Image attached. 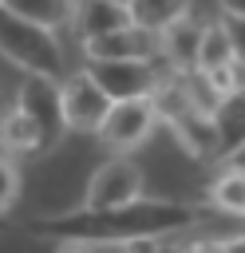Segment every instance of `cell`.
<instances>
[{"label":"cell","mask_w":245,"mask_h":253,"mask_svg":"<svg viewBox=\"0 0 245 253\" xmlns=\"http://www.w3.org/2000/svg\"><path fill=\"white\" fill-rule=\"evenodd\" d=\"M198 221H202L198 206L166 198H134L122 206H79L55 217H36L28 221V233L36 241L67 249H142Z\"/></svg>","instance_id":"1"},{"label":"cell","mask_w":245,"mask_h":253,"mask_svg":"<svg viewBox=\"0 0 245 253\" xmlns=\"http://www.w3.org/2000/svg\"><path fill=\"white\" fill-rule=\"evenodd\" d=\"M154 103H158V119L170 126V134L194 162H221V134L213 111L194 95L186 71H166L154 87Z\"/></svg>","instance_id":"2"},{"label":"cell","mask_w":245,"mask_h":253,"mask_svg":"<svg viewBox=\"0 0 245 253\" xmlns=\"http://www.w3.org/2000/svg\"><path fill=\"white\" fill-rule=\"evenodd\" d=\"M0 55L8 63H16L20 71L63 75V43H59L55 28H43L28 16H16L4 4H0Z\"/></svg>","instance_id":"3"},{"label":"cell","mask_w":245,"mask_h":253,"mask_svg":"<svg viewBox=\"0 0 245 253\" xmlns=\"http://www.w3.org/2000/svg\"><path fill=\"white\" fill-rule=\"evenodd\" d=\"M16 107L36 123L40 130V146L51 150L63 142L67 126V111H63V83L59 75H40V71H24L20 87H16Z\"/></svg>","instance_id":"4"},{"label":"cell","mask_w":245,"mask_h":253,"mask_svg":"<svg viewBox=\"0 0 245 253\" xmlns=\"http://www.w3.org/2000/svg\"><path fill=\"white\" fill-rule=\"evenodd\" d=\"M158 123L162 119H158L154 95H134V99H115L111 111H107V119H103V126L95 134H99V142L111 154H130V150H138L154 134Z\"/></svg>","instance_id":"5"},{"label":"cell","mask_w":245,"mask_h":253,"mask_svg":"<svg viewBox=\"0 0 245 253\" xmlns=\"http://www.w3.org/2000/svg\"><path fill=\"white\" fill-rule=\"evenodd\" d=\"M95 83L111 99H134V95H154L158 79L166 75L162 59H87L83 63Z\"/></svg>","instance_id":"6"},{"label":"cell","mask_w":245,"mask_h":253,"mask_svg":"<svg viewBox=\"0 0 245 253\" xmlns=\"http://www.w3.org/2000/svg\"><path fill=\"white\" fill-rule=\"evenodd\" d=\"M79 47H83V59H162V32L130 20L103 36L79 40Z\"/></svg>","instance_id":"7"},{"label":"cell","mask_w":245,"mask_h":253,"mask_svg":"<svg viewBox=\"0 0 245 253\" xmlns=\"http://www.w3.org/2000/svg\"><path fill=\"white\" fill-rule=\"evenodd\" d=\"M111 103H115V99L95 83V75H91L87 67L63 79V111H67V126H71V130L95 134V130L103 126Z\"/></svg>","instance_id":"8"},{"label":"cell","mask_w":245,"mask_h":253,"mask_svg":"<svg viewBox=\"0 0 245 253\" xmlns=\"http://www.w3.org/2000/svg\"><path fill=\"white\" fill-rule=\"evenodd\" d=\"M134 198H142V170L126 154H115L91 174L83 206H122V202H134Z\"/></svg>","instance_id":"9"},{"label":"cell","mask_w":245,"mask_h":253,"mask_svg":"<svg viewBox=\"0 0 245 253\" xmlns=\"http://www.w3.org/2000/svg\"><path fill=\"white\" fill-rule=\"evenodd\" d=\"M202 28H205V20H194V16H182L170 28H162V63H166V71H194Z\"/></svg>","instance_id":"10"},{"label":"cell","mask_w":245,"mask_h":253,"mask_svg":"<svg viewBox=\"0 0 245 253\" xmlns=\"http://www.w3.org/2000/svg\"><path fill=\"white\" fill-rule=\"evenodd\" d=\"M122 24H130V8L122 0H75L71 28H75L79 40L103 36L111 28H122Z\"/></svg>","instance_id":"11"},{"label":"cell","mask_w":245,"mask_h":253,"mask_svg":"<svg viewBox=\"0 0 245 253\" xmlns=\"http://www.w3.org/2000/svg\"><path fill=\"white\" fill-rule=\"evenodd\" d=\"M237 55H233V43H229V32L221 20H205L202 28V43H198V59H194V71L198 75H213L221 67H233ZM241 67V63H237Z\"/></svg>","instance_id":"12"},{"label":"cell","mask_w":245,"mask_h":253,"mask_svg":"<svg viewBox=\"0 0 245 253\" xmlns=\"http://www.w3.org/2000/svg\"><path fill=\"white\" fill-rule=\"evenodd\" d=\"M0 146H4L12 158H20V154H43L36 123H32L16 103H12V111L0 119Z\"/></svg>","instance_id":"13"},{"label":"cell","mask_w":245,"mask_h":253,"mask_svg":"<svg viewBox=\"0 0 245 253\" xmlns=\"http://www.w3.org/2000/svg\"><path fill=\"white\" fill-rule=\"evenodd\" d=\"M213 123H217V134H221V154H229L245 138V83L237 91H229V95L217 99Z\"/></svg>","instance_id":"14"},{"label":"cell","mask_w":245,"mask_h":253,"mask_svg":"<svg viewBox=\"0 0 245 253\" xmlns=\"http://www.w3.org/2000/svg\"><path fill=\"white\" fill-rule=\"evenodd\" d=\"M126 8H130V20H134V24L162 32V28H170L174 20L190 16L194 0H126Z\"/></svg>","instance_id":"15"},{"label":"cell","mask_w":245,"mask_h":253,"mask_svg":"<svg viewBox=\"0 0 245 253\" xmlns=\"http://www.w3.org/2000/svg\"><path fill=\"white\" fill-rule=\"evenodd\" d=\"M209 202H213L221 213L245 217V170L225 166V170H221V174L209 182Z\"/></svg>","instance_id":"16"},{"label":"cell","mask_w":245,"mask_h":253,"mask_svg":"<svg viewBox=\"0 0 245 253\" xmlns=\"http://www.w3.org/2000/svg\"><path fill=\"white\" fill-rule=\"evenodd\" d=\"M0 4L43 28H63V24H71V12H75V0H0Z\"/></svg>","instance_id":"17"},{"label":"cell","mask_w":245,"mask_h":253,"mask_svg":"<svg viewBox=\"0 0 245 253\" xmlns=\"http://www.w3.org/2000/svg\"><path fill=\"white\" fill-rule=\"evenodd\" d=\"M16 198H20V166L4 150L0 154V233H4V221H8V210L16 206Z\"/></svg>","instance_id":"18"},{"label":"cell","mask_w":245,"mask_h":253,"mask_svg":"<svg viewBox=\"0 0 245 253\" xmlns=\"http://www.w3.org/2000/svg\"><path fill=\"white\" fill-rule=\"evenodd\" d=\"M221 24H225L229 43H233V55H237V63H241V71H245V16H225V12H221Z\"/></svg>","instance_id":"19"},{"label":"cell","mask_w":245,"mask_h":253,"mask_svg":"<svg viewBox=\"0 0 245 253\" xmlns=\"http://www.w3.org/2000/svg\"><path fill=\"white\" fill-rule=\"evenodd\" d=\"M221 162H225V166H237V170H245V138H241V142H237L229 154H221Z\"/></svg>","instance_id":"20"},{"label":"cell","mask_w":245,"mask_h":253,"mask_svg":"<svg viewBox=\"0 0 245 253\" xmlns=\"http://www.w3.org/2000/svg\"><path fill=\"white\" fill-rule=\"evenodd\" d=\"M217 8L225 16H245V0H217Z\"/></svg>","instance_id":"21"},{"label":"cell","mask_w":245,"mask_h":253,"mask_svg":"<svg viewBox=\"0 0 245 253\" xmlns=\"http://www.w3.org/2000/svg\"><path fill=\"white\" fill-rule=\"evenodd\" d=\"M122 4H126V0H122Z\"/></svg>","instance_id":"22"}]
</instances>
